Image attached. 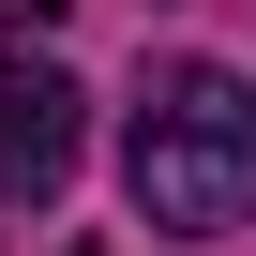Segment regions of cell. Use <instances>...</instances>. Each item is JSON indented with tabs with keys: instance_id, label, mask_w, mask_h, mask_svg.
<instances>
[{
	"instance_id": "1",
	"label": "cell",
	"mask_w": 256,
	"mask_h": 256,
	"mask_svg": "<svg viewBox=\"0 0 256 256\" xmlns=\"http://www.w3.org/2000/svg\"><path fill=\"white\" fill-rule=\"evenodd\" d=\"M120 181H136L151 226L226 241V226L256 211V90H241L226 60H166L151 106H136V136H120Z\"/></svg>"
},
{
	"instance_id": "2",
	"label": "cell",
	"mask_w": 256,
	"mask_h": 256,
	"mask_svg": "<svg viewBox=\"0 0 256 256\" xmlns=\"http://www.w3.org/2000/svg\"><path fill=\"white\" fill-rule=\"evenodd\" d=\"M90 90L60 76V60H0V196H46V181H76V120Z\"/></svg>"
},
{
	"instance_id": "3",
	"label": "cell",
	"mask_w": 256,
	"mask_h": 256,
	"mask_svg": "<svg viewBox=\"0 0 256 256\" xmlns=\"http://www.w3.org/2000/svg\"><path fill=\"white\" fill-rule=\"evenodd\" d=\"M46 16H60V0H0V30H46Z\"/></svg>"
},
{
	"instance_id": "4",
	"label": "cell",
	"mask_w": 256,
	"mask_h": 256,
	"mask_svg": "<svg viewBox=\"0 0 256 256\" xmlns=\"http://www.w3.org/2000/svg\"><path fill=\"white\" fill-rule=\"evenodd\" d=\"M76 256H106V241H76Z\"/></svg>"
}]
</instances>
